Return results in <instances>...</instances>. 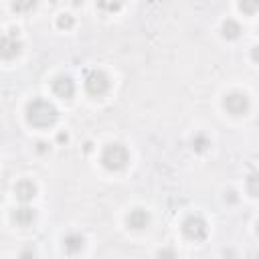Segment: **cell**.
Here are the masks:
<instances>
[{"label":"cell","mask_w":259,"mask_h":259,"mask_svg":"<svg viewBox=\"0 0 259 259\" xmlns=\"http://www.w3.org/2000/svg\"><path fill=\"white\" fill-rule=\"evenodd\" d=\"M57 107L45 99H34L26 107V119L34 127H51L57 121Z\"/></svg>","instance_id":"6da1fadb"},{"label":"cell","mask_w":259,"mask_h":259,"mask_svg":"<svg viewBox=\"0 0 259 259\" xmlns=\"http://www.w3.org/2000/svg\"><path fill=\"white\" fill-rule=\"evenodd\" d=\"M127 162H130V152L125 150V146H121V144H117V142L105 146V150H103V154H101V164H103L107 170H111V172L123 170V168L127 166Z\"/></svg>","instance_id":"7a4b0ae2"},{"label":"cell","mask_w":259,"mask_h":259,"mask_svg":"<svg viewBox=\"0 0 259 259\" xmlns=\"http://www.w3.org/2000/svg\"><path fill=\"white\" fill-rule=\"evenodd\" d=\"M85 89H87V93L93 95V97L103 95V93L109 89V79H107V75L101 73V71H89L87 77H85Z\"/></svg>","instance_id":"3957f363"},{"label":"cell","mask_w":259,"mask_h":259,"mask_svg":"<svg viewBox=\"0 0 259 259\" xmlns=\"http://www.w3.org/2000/svg\"><path fill=\"white\" fill-rule=\"evenodd\" d=\"M182 233H184V237L190 239V241H200V239H204V237H206V223H204V219H200V217H196V214H190V217L182 223Z\"/></svg>","instance_id":"277c9868"},{"label":"cell","mask_w":259,"mask_h":259,"mask_svg":"<svg viewBox=\"0 0 259 259\" xmlns=\"http://www.w3.org/2000/svg\"><path fill=\"white\" fill-rule=\"evenodd\" d=\"M223 105H225V109H227L229 113H233V115H243V113L249 111V97H247L245 93H241V91H233V93H229V95L223 99Z\"/></svg>","instance_id":"5b68a950"},{"label":"cell","mask_w":259,"mask_h":259,"mask_svg":"<svg viewBox=\"0 0 259 259\" xmlns=\"http://www.w3.org/2000/svg\"><path fill=\"white\" fill-rule=\"evenodd\" d=\"M53 91H55V95H59L61 99H71L73 93H75V83L71 81V77L59 75V77L53 81Z\"/></svg>","instance_id":"8992f818"},{"label":"cell","mask_w":259,"mask_h":259,"mask_svg":"<svg viewBox=\"0 0 259 259\" xmlns=\"http://www.w3.org/2000/svg\"><path fill=\"white\" fill-rule=\"evenodd\" d=\"M20 47H22V45L16 40V36L6 34V36H2L0 53H2V57H4V59H12V57H16V55L20 53Z\"/></svg>","instance_id":"52a82bcc"},{"label":"cell","mask_w":259,"mask_h":259,"mask_svg":"<svg viewBox=\"0 0 259 259\" xmlns=\"http://www.w3.org/2000/svg\"><path fill=\"white\" fill-rule=\"evenodd\" d=\"M14 194H16V198H18L20 202H28V200H32L34 194H36V186H34L30 180H22V182H18V184L14 186Z\"/></svg>","instance_id":"ba28073f"},{"label":"cell","mask_w":259,"mask_h":259,"mask_svg":"<svg viewBox=\"0 0 259 259\" xmlns=\"http://www.w3.org/2000/svg\"><path fill=\"white\" fill-rule=\"evenodd\" d=\"M148 223H150V214L144 210V208H134L130 214H127V225L132 227V229H146L148 227Z\"/></svg>","instance_id":"9c48e42d"},{"label":"cell","mask_w":259,"mask_h":259,"mask_svg":"<svg viewBox=\"0 0 259 259\" xmlns=\"http://www.w3.org/2000/svg\"><path fill=\"white\" fill-rule=\"evenodd\" d=\"M12 219H14L16 225H20V227H28V225L34 221V208L22 204L20 208H16V210L12 212Z\"/></svg>","instance_id":"30bf717a"},{"label":"cell","mask_w":259,"mask_h":259,"mask_svg":"<svg viewBox=\"0 0 259 259\" xmlns=\"http://www.w3.org/2000/svg\"><path fill=\"white\" fill-rule=\"evenodd\" d=\"M83 243H85V239L81 235H77V233H69L63 239V247H65L67 253H79L83 249Z\"/></svg>","instance_id":"8fae6325"},{"label":"cell","mask_w":259,"mask_h":259,"mask_svg":"<svg viewBox=\"0 0 259 259\" xmlns=\"http://www.w3.org/2000/svg\"><path fill=\"white\" fill-rule=\"evenodd\" d=\"M241 32H243V30H241V24H239L237 20L229 18V20H225V22H223V36H225V38L235 40V38H239V34H241Z\"/></svg>","instance_id":"7c38bea8"},{"label":"cell","mask_w":259,"mask_h":259,"mask_svg":"<svg viewBox=\"0 0 259 259\" xmlns=\"http://www.w3.org/2000/svg\"><path fill=\"white\" fill-rule=\"evenodd\" d=\"M123 2L125 0H97V6L101 10H105V12H115V10H119L123 6Z\"/></svg>","instance_id":"4fadbf2b"},{"label":"cell","mask_w":259,"mask_h":259,"mask_svg":"<svg viewBox=\"0 0 259 259\" xmlns=\"http://www.w3.org/2000/svg\"><path fill=\"white\" fill-rule=\"evenodd\" d=\"M208 146H210V142H208V138H206L204 134H196V136L192 138V148H194L196 152H204Z\"/></svg>","instance_id":"5bb4252c"},{"label":"cell","mask_w":259,"mask_h":259,"mask_svg":"<svg viewBox=\"0 0 259 259\" xmlns=\"http://www.w3.org/2000/svg\"><path fill=\"white\" fill-rule=\"evenodd\" d=\"M247 190H249V194L259 196V172L249 174V178H247Z\"/></svg>","instance_id":"9a60e30c"},{"label":"cell","mask_w":259,"mask_h":259,"mask_svg":"<svg viewBox=\"0 0 259 259\" xmlns=\"http://www.w3.org/2000/svg\"><path fill=\"white\" fill-rule=\"evenodd\" d=\"M239 8L245 14H255L259 10V0H239Z\"/></svg>","instance_id":"2e32d148"},{"label":"cell","mask_w":259,"mask_h":259,"mask_svg":"<svg viewBox=\"0 0 259 259\" xmlns=\"http://www.w3.org/2000/svg\"><path fill=\"white\" fill-rule=\"evenodd\" d=\"M36 2L38 0H14L12 2V8L18 10V12H28V10H32L36 6Z\"/></svg>","instance_id":"e0dca14e"},{"label":"cell","mask_w":259,"mask_h":259,"mask_svg":"<svg viewBox=\"0 0 259 259\" xmlns=\"http://www.w3.org/2000/svg\"><path fill=\"white\" fill-rule=\"evenodd\" d=\"M57 24H59V28H71L73 26V16L71 14H61Z\"/></svg>","instance_id":"ac0fdd59"},{"label":"cell","mask_w":259,"mask_h":259,"mask_svg":"<svg viewBox=\"0 0 259 259\" xmlns=\"http://www.w3.org/2000/svg\"><path fill=\"white\" fill-rule=\"evenodd\" d=\"M47 150H49V146H47L45 142H38V144H36V152H40V154H45Z\"/></svg>","instance_id":"d6986e66"},{"label":"cell","mask_w":259,"mask_h":259,"mask_svg":"<svg viewBox=\"0 0 259 259\" xmlns=\"http://www.w3.org/2000/svg\"><path fill=\"white\" fill-rule=\"evenodd\" d=\"M251 57H253V61H259V47H253V51H251Z\"/></svg>","instance_id":"ffe728a7"},{"label":"cell","mask_w":259,"mask_h":259,"mask_svg":"<svg viewBox=\"0 0 259 259\" xmlns=\"http://www.w3.org/2000/svg\"><path fill=\"white\" fill-rule=\"evenodd\" d=\"M59 142H67V134H59Z\"/></svg>","instance_id":"44dd1931"},{"label":"cell","mask_w":259,"mask_h":259,"mask_svg":"<svg viewBox=\"0 0 259 259\" xmlns=\"http://www.w3.org/2000/svg\"><path fill=\"white\" fill-rule=\"evenodd\" d=\"M71 2H73V4H75V6H79V4H81V2H83V0H71Z\"/></svg>","instance_id":"7402d4cb"},{"label":"cell","mask_w":259,"mask_h":259,"mask_svg":"<svg viewBox=\"0 0 259 259\" xmlns=\"http://www.w3.org/2000/svg\"><path fill=\"white\" fill-rule=\"evenodd\" d=\"M257 235H259V223H257Z\"/></svg>","instance_id":"603a6c76"}]
</instances>
